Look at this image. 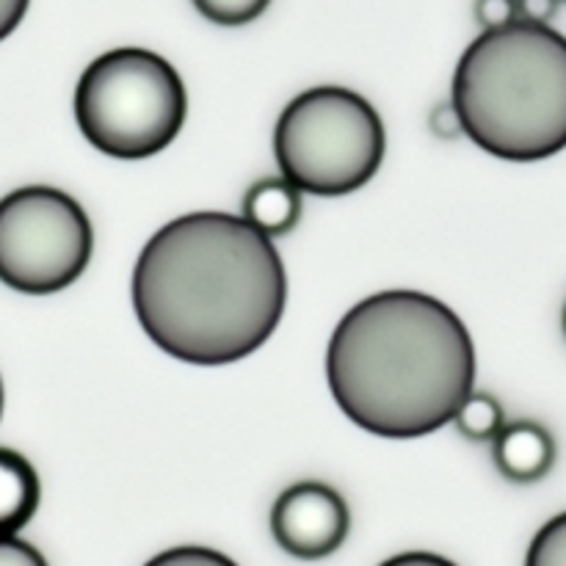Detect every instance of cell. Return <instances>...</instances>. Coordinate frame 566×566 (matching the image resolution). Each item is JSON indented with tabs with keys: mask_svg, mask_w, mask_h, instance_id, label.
Masks as SVG:
<instances>
[{
	"mask_svg": "<svg viewBox=\"0 0 566 566\" xmlns=\"http://www.w3.org/2000/svg\"><path fill=\"white\" fill-rule=\"evenodd\" d=\"M133 310L144 335L188 365H232L280 326L287 274L274 241L241 216L197 210L171 219L133 269Z\"/></svg>",
	"mask_w": 566,
	"mask_h": 566,
	"instance_id": "6da1fadb",
	"label": "cell"
},
{
	"mask_svg": "<svg viewBox=\"0 0 566 566\" xmlns=\"http://www.w3.org/2000/svg\"><path fill=\"white\" fill-rule=\"evenodd\" d=\"M326 381L359 429L381 440H418L451 423L473 392V337L431 293H374L332 332Z\"/></svg>",
	"mask_w": 566,
	"mask_h": 566,
	"instance_id": "7a4b0ae2",
	"label": "cell"
},
{
	"mask_svg": "<svg viewBox=\"0 0 566 566\" xmlns=\"http://www.w3.org/2000/svg\"><path fill=\"white\" fill-rule=\"evenodd\" d=\"M451 108L495 158H553L566 149V36L520 20L484 31L459 59Z\"/></svg>",
	"mask_w": 566,
	"mask_h": 566,
	"instance_id": "3957f363",
	"label": "cell"
},
{
	"mask_svg": "<svg viewBox=\"0 0 566 566\" xmlns=\"http://www.w3.org/2000/svg\"><path fill=\"white\" fill-rule=\"evenodd\" d=\"M188 92L164 55L116 48L83 70L75 122L97 153L142 160L164 153L186 125Z\"/></svg>",
	"mask_w": 566,
	"mask_h": 566,
	"instance_id": "277c9868",
	"label": "cell"
},
{
	"mask_svg": "<svg viewBox=\"0 0 566 566\" xmlns=\"http://www.w3.org/2000/svg\"><path fill=\"white\" fill-rule=\"evenodd\" d=\"M387 153L379 111L346 86H313L282 108L274 155L282 177L310 197H348L374 180Z\"/></svg>",
	"mask_w": 566,
	"mask_h": 566,
	"instance_id": "5b68a950",
	"label": "cell"
},
{
	"mask_svg": "<svg viewBox=\"0 0 566 566\" xmlns=\"http://www.w3.org/2000/svg\"><path fill=\"white\" fill-rule=\"evenodd\" d=\"M86 210L53 186H25L0 199V282L28 296L75 285L92 260Z\"/></svg>",
	"mask_w": 566,
	"mask_h": 566,
	"instance_id": "8992f818",
	"label": "cell"
},
{
	"mask_svg": "<svg viewBox=\"0 0 566 566\" xmlns=\"http://www.w3.org/2000/svg\"><path fill=\"white\" fill-rule=\"evenodd\" d=\"M352 531L348 503L324 481L291 484L271 509V534L276 545L302 562H321L343 547Z\"/></svg>",
	"mask_w": 566,
	"mask_h": 566,
	"instance_id": "52a82bcc",
	"label": "cell"
},
{
	"mask_svg": "<svg viewBox=\"0 0 566 566\" xmlns=\"http://www.w3.org/2000/svg\"><path fill=\"white\" fill-rule=\"evenodd\" d=\"M556 440L536 420H514L492 440V459L512 484H536L556 464Z\"/></svg>",
	"mask_w": 566,
	"mask_h": 566,
	"instance_id": "ba28073f",
	"label": "cell"
},
{
	"mask_svg": "<svg viewBox=\"0 0 566 566\" xmlns=\"http://www.w3.org/2000/svg\"><path fill=\"white\" fill-rule=\"evenodd\" d=\"M304 216V193L285 177H263L252 182L243 197L241 219L269 241L285 238Z\"/></svg>",
	"mask_w": 566,
	"mask_h": 566,
	"instance_id": "9c48e42d",
	"label": "cell"
},
{
	"mask_svg": "<svg viewBox=\"0 0 566 566\" xmlns=\"http://www.w3.org/2000/svg\"><path fill=\"white\" fill-rule=\"evenodd\" d=\"M42 484L33 464L11 448H0V536H17L36 514Z\"/></svg>",
	"mask_w": 566,
	"mask_h": 566,
	"instance_id": "30bf717a",
	"label": "cell"
},
{
	"mask_svg": "<svg viewBox=\"0 0 566 566\" xmlns=\"http://www.w3.org/2000/svg\"><path fill=\"white\" fill-rule=\"evenodd\" d=\"M459 434L470 442H492L506 426V412L503 403L490 392H470L457 409L451 420Z\"/></svg>",
	"mask_w": 566,
	"mask_h": 566,
	"instance_id": "8fae6325",
	"label": "cell"
},
{
	"mask_svg": "<svg viewBox=\"0 0 566 566\" xmlns=\"http://www.w3.org/2000/svg\"><path fill=\"white\" fill-rule=\"evenodd\" d=\"M525 566H566V512L542 525L531 542Z\"/></svg>",
	"mask_w": 566,
	"mask_h": 566,
	"instance_id": "7c38bea8",
	"label": "cell"
},
{
	"mask_svg": "<svg viewBox=\"0 0 566 566\" xmlns=\"http://www.w3.org/2000/svg\"><path fill=\"white\" fill-rule=\"evenodd\" d=\"M193 9L205 17V20L216 22V25H247V22L258 20L271 0H191Z\"/></svg>",
	"mask_w": 566,
	"mask_h": 566,
	"instance_id": "4fadbf2b",
	"label": "cell"
},
{
	"mask_svg": "<svg viewBox=\"0 0 566 566\" xmlns=\"http://www.w3.org/2000/svg\"><path fill=\"white\" fill-rule=\"evenodd\" d=\"M144 566H238L230 556L213 551V547H171V551L158 553Z\"/></svg>",
	"mask_w": 566,
	"mask_h": 566,
	"instance_id": "5bb4252c",
	"label": "cell"
},
{
	"mask_svg": "<svg viewBox=\"0 0 566 566\" xmlns=\"http://www.w3.org/2000/svg\"><path fill=\"white\" fill-rule=\"evenodd\" d=\"M475 20L484 31H497L517 22V0H475Z\"/></svg>",
	"mask_w": 566,
	"mask_h": 566,
	"instance_id": "9a60e30c",
	"label": "cell"
},
{
	"mask_svg": "<svg viewBox=\"0 0 566 566\" xmlns=\"http://www.w3.org/2000/svg\"><path fill=\"white\" fill-rule=\"evenodd\" d=\"M0 566H48L42 553L20 536H0Z\"/></svg>",
	"mask_w": 566,
	"mask_h": 566,
	"instance_id": "2e32d148",
	"label": "cell"
},
{
	"mask_svg": "<svg viewBox=\"0 0 566 566\" xmlns=\"http://www.w3.org/2000/svg\"><path fill=\"white\" fill-rule=\"evenodd\" d=\"M562 0H517V20L531 25H551Z\"/></svg>",
	"mask_w": 566,
	"mask_h": 566,
	"instance_id": "e0dca14e",
	"label": "cell"
},
{
	"mask_svg": "<svg viewBox=\"0 0 566 566\" xmlns=\"http://www.w3.org/2000/svg\"><path fill=\"white\" fill-rule=\"evenodd\" d=\"M31 0H0V42L17 31Z\"/></svg>",
	"mask_w": 566,
	"mask_h": 566,
	"instance_id": "ac0fdd59",
	"label": "cell"
},
{
	"mask_svg": "<svg viewBox=\"0 0 566 566\" xmlns=\"http://www.w3.org/2000/svg\"><path fill=\"white\" fill-rule=\"evenodd\" d=\"M379 566H459V564H453L451 558L446 556H437V553L412 551V553H401V556L387 558V562Z\"/></svg>",
	"mask_w": 566,
	"mask_h": 566,
	"instance_id": "d6986e66",
	"label": "cell"
},
{
	"mask_svg": "<svg viewBox=\"0 0 566 566\" xmlns=\"http://www.w3.org/2000/svg\"><path fill=\"white\" fill-rule=\"evenodd\" d=\"M431 130L442 138H453L462 133V125H459V116L451 105H440V108L431 114Z\"/></svg>",
	"mask_w": 566,
	"mask_h": 566,
	"instance_id": "ffe728a7",
	"label": "cell"
},
{
	"mask_svg": "<svg viewBox=\"0 0 566 566\" xmlns=\"http://www.w3.org/2000/svg\"><path fill=\"white\" fill-rule=\"evenodd\" d=\"M0 415H3V381H0Z\"/></svg>",
	"mask_w": 566,
	"mask_h": 566,
	"instance_id": "44dd1931",
	"label": "cell"
},
{
	"mask_svg": "<svg viewBox=\"0 0 566 566\" xmlns=\"http://www.w3.org/2000/svg\"><path fill=\"white\" fill-rule=\"evenodd\" d=\"M562 324H564V335H566V304H564V315H562Z\"/></svg>",
	"mask_w": 566,
	"mask_h": 566,
	"instance_id": "7402d4cb",
	"label": "cell"
}]
</instances>
